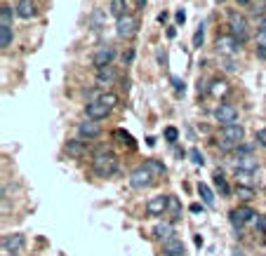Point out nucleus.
<instances>
[{"instance_id": "50", "label": "nucleus", "mask_w": 266, "mask_h": 256, "mask_svg": "<svg viewBox=\"0 0 266 256\" xmlns=\"http://www.w3.org/2000/svg\"><path fill=\"white\" fill-rule=\"evenodd\" d=\"M144 5H146V0H137V7H139V10H141Z\"/></svg>"}, {"instance_id": "47", "label": "nucleus", "mask_w": 266, "mask_h": 256, "mask_svg": "<svg viewBox=\"0 0 266 256\" xmlns=\"http://www.w3.org/2000/svg\"><path fill=\"white\" fill-rule=\"evenodd\" d=\"M235 2H238V5H240V7H247V5H250V2H252V0H235Z\"/></svg>"}, {"instance_id": "19", "label": "nucleus", "mask_w": 266, "mask_h": 256, "mask_svg": "<svg viewBox=\"0 0 266 256\" xmlns=\"http://www.w3.org/2000/svg\"><path fill=\"white\" fill-rule=\"evenodd\" d=\"M231 92V87H229V83L224 80V78H212L210 80V94L214 96V99H222V96H226Z\"/></svg>"}, {"instance_id": "46", "label": "nucleus", "mask_w": 266, "mask_h": 256, "mask_svg": "<svg viewBox=\"0 0 266 256\" xmlns=\"http://www.w3.org/2000/svg\"><path fill=\"white\" fill-rule=\"evenodd\" d=\"M167 17H170L167 12H160V14H158V22H160V24H165V22H167Z\"/></svg>"}, {"instance_id": "22", "label": "nucleus", "mask_w": 266, "mask_h": 256, "mask_svg": "<svg viewBox=\"0 0 266 256\" xmlns=\"http://www.w3.org/2000/svg\"><path fill=\"white\" fill-rule=\"evenodd\" d=\"M167 216H170L172 224L181 221V202L177 195H170V202H167Z\"/></svg>"}, {"instance_id": "39", "label": "nucleus", "mask_w": 266, "mask_h": 256, "mask_svg": "<svg viewBox=\"0 0 266 256\" xmlns=\"http://www.w3.org/2000/svg\"><path fill=\"white\" fill-rule=\"evenodd\" d=\"M252 226H255L259 233H264V235H266V214H259V216L255 219V224H252Z\"/></svg>"}, {"instance_id": "25", "label": "nucleus", "mask_w": 266, "mask_h": 256, "mask_svg": "<svg viewBox=\"0 0 266 256\" xmlns=\"http://www.w3.org/2000/svg\"><path fill=\"white\" fill-rule=\"evenodd\" d=\"M214 186H217V191L222 193V198H231V186H229L226 176L219 170L214 171Z\"/></svg>"}, {"instance_id": "26", "label": "nucleus", "mask_w": 266, "mask_h": 256, "mask_svg": "<svg viewBox=\"0 0 266 256\" xmlns=\"http://www.w3.org/2000/svg\"><path fill=\"white\" fill-rule=\"evenodd\" d=\"M144 167L153 174V176H160V174H165L167 171V167H165V162L158 160V158H149V160L144 162Z\"/></svg>"}, {"instance_id": "32", "label": "nucleus", "mask_w": 266, "mask_h": 256, "mask_svg": "<svg viewBox=\"0 0 266 256\" xmlns=\"http://www.w3.org/2000/svg\"><path fill=\"white\" fill-rule=\"evenodd\" d=\"M257 143H247V141H243L238 148H235V158H245V155H252V150H255Z\"/></svg>"}, {"instance_id": "9", "label": "nucleus", "mask_w": 266, "mask_h": 256, "mask_svg": "<svg viewBox=\"0 0 266 256\" xmlns=\"http://www.w3.org/2000/svg\"><path fill=\"white\" fill-rule=\"evenodd\" d=\"M116 47L113 45H101V47H97V52L92 54V64L95 68H101V66H111L113 64V59H116Z\"/></svg>"}, {"instance_id": "14", "label": "nucleus", "mask_w": 266, "mask_h": 256, "mask_svg": "<svg viewBox=\"0 0 266 256\" xmlns=\"http://www.w3.org/2000/svg\"><path fill=\"white\" fill-rule=\"evenodd\" d=\"M64 153L68 158H73V160H80V158L87 155V143L83 139H68L64 143Z\"/></svg>"}, {"instance_id": "11", "label": "nucleus", "mask_w": 266, "mask_h": 256, "mask_svg": "<svg viewBox=\"0 0 266 256\" xmlns=\"http://www.w3.org/2000/svg\"><path fill=\"white\" fill-rule=\"evenodd\" d=\"M24 245H26V235H22V233L2 235V256L17 254L19 249H24Z\"/></svg>"}, {"instance_id": "13", "label": "nucleus", "mask_w": 266, "mask_h": 256, "mask_svg": "<svg viewBox=\"0 0 266 256\" xmlns=\"http://www.w3.org/2000/svg\"><path fill=\"white\" fill-rule=\"evenodd\" d=\"M235 174H255L259 170V160L255 155H245V158H235L233 160Z\"/></svg>"}, {"instance_id": "42", "label": "nucleus", "mask_w": 266, "mask_h": 256, "mask_svg": "<svg viewBox=\"0 0 266 256\" xmlns=\"http://www.w3.org/2000/svg\"><path fill=\"white\" fill-rule=\"evenodd\" d=\"M132 61H134V50L130 47L128 52L123 54V64H125V66H130V64H132Z\"/></svg>"}, {"instance_id": "52", "label": "nucleus", "mask_w": 266, "mask_h": 256, "mask_svg": "<svg viewBox=\"0 0 266 256\" xmlns=\"http://www.w3.org/2000/svg\"><path fill=\"white\" fill-rule=\"evenodd\" d=\"M10 256H17V254H10Z\"/></svg>"}, {"instance_id": "51", "label": "nucleus", "mask_w": 266, "mask_h": 256, "mask_svg": "<svg viewBox=\"0 0 266 256\" xmlns=\"http://www.w3.org/2000/svg\"><path fill=\"white\" fill-rule=\"evenodd\" d=\"M217 2H224V0H217Z\"/></svg>"}, {"instance_id": "21", "label": "nucleus", "mask_w": 266, "mask_h": 256, "mask_svg": "<svg viewBox=\"0 0 266 256\" xmlns=\"http://www.w3.org/2000/svg\"><path fill=\"white\" fill-rule=\"evenodd\" d=\"M198 195H200V200H202L205 207H210V209H212L214 204H217V200H214V191L207 186V183L198 181Z\"/></svg>"}, {"instance_id": "10", "label": "nucleus", "mask_w": 266, "mask_h": 256, "mask_svg": "<svg viewBox=\"0 0 266 256\" xmlns=\"http://www.w3.org/2000/svg\"><path fill=\"white\" fill-rule=\"evenodd\" d=\"M111 111H113V108L108 106V104H104L101 99H92V101H87L85 115L90 117V120H104V117L111 115Z\"/></svg>"}, {"instance_id": "31", "label": "nucleus", "mask_w": 266, "mask_h": 256, "mask_svg": "<svg viewBox=\"0 0 266 256\" xmlns=\"http://www.w3.org/2000/svg\"><path fill=\"white\" fill-rule=\"evenodd\" d=\"M235 193H238L243 200H252L257 191H255V186H243V183H238V186H235Z\"/></svg>"}, {"instance_id": "7", "label": "nucleus", "mask_w": 266, "mask_h": 256, "mask_svg": "<svg viewBox=\"0 0 266 256\" xmlns=\"http://www.w3.org/2000/svg\"><path fill=\"white\" fill-rule=\"evenodd\" d=\"M156 183V176L151 174L144 165L141 167H137V170H132V174H130V186L134 188V191H144V188H151Z\"/></svg>"}, {"instance_id": "29", "label": "nucleus", "mask_w": 266, "mask_h": 256, "mask_svg": "<svg viewBox=\"0 0 266 256\" xmlns=\"http://www.w3.org/2000/svg\"><path fill=\"white\" fill-rule=\"evenodd\" d=\"M12 38H14V33H12L10 26H0V47L2 50H7L12 45Z\"/></svg>"}, {"instance_id": "45", "label": "nucleus", "mask_w": 266, "mask_h": 256, "mask_svg": "<svg viewBox=\"0 0 266 256\" xmlns=\"http://www.w3.org/2000/svg\"><path fill=\"white\" fill-rule=\"evenodd\" d=\"M255 52H257V57H259V59H266V47H257Z\"/></svg>"}, {"instance_id": "1", "label": "nucleus", "mask_w": 266, "mask_h": 256, "mask_svg": "<svg viewBox=\"0 0 266 256\" xmlns=\"http://www.w3.org/2000/svg\"><path fill=\"white\" fill-rule=\"evenodd\" d=\"M92 171H95L99 179H108L118 174V158L111 153V150L101 148L92 155Z\"/></svg>"}, {"instance_id": "37", "label": "nucleus", "mask_w": 266, "mask_h": 256, "mask_svg": "<svg viewBox=\"0 0 266 256\" xmlns=\"http://www.w3.org/2000/svg\"><path fill=\"white\" fill-rule=\"evenodd\" d=\"M222 64H224V71H226V73H235V71H238L233 57H222Z\"/></svg>"}, {"instance_id": "23", "label": "nucleus", "mask_w": 266, "mask_h": 256, "mask_svg": "<svg viewBox=\"0 0 266 256\" xmlns=\"http://www.w3.org/2000/svg\"><path fill=\"white\" fill-rule=\"evenodd\" d=\"M235 214H238V219H240L245 226H247V224H255V219L259 216V214H257L255 209L250 207V204H240V207H235Z\"/></svg>"}, {"instance_id": "27", "label": "nucleus", "mask_w": 266, "mask_h": 256, "mask_svg": "<svg viewBox=\"0 0 266 256\" xmlns=\"http://www.w3.org/2000/svg\"><path fill=\"white\" fill-rule=\"evenodd\" d=\"M113 139H120V143L123 146H128V148H137V141L132 139V134L130 132H125V129H113V134H111Z\"/></svg>"}, {"instance_id": "49", "label": "nucleus", "mask_w": 266, "mask_h": 256, "mask_svg": "<svg viewBox=\"0 0 266 256\" xmlns=\"http://www.w3.org/2000/svg\"><path fill=\"white\" fill-rule=\"evenodd\" d=\"M259 28H262V31H266V17H262V22H259Z\"/></svg>"}, {"instance_id": "48", "label": "nucleus", "mask_w": 266, "mask_h": 256, "mask_svg": "<svg viewBox=\"0 0 266 256\" xmlns=\"http://www.w3.org/2000/svg\"><path fill=\"white\" fill-rule=\"evenodd\" d=\"M174 35H177V31H174V26H170L167 28V38H174Z\"/></svg>"}, {"instance_id": "34", "label": "nucleus", "mask_w": 266, "mask_h": 256, "mask_svg": "<svg viewBox=\"0 0 266 256\" xmlns=\"http://www.w3.org/2000/svg\"><path fill=\"white\" fill-rule=\"evenodd\" d=\"M189 160H191V165H196V167H202V165H205V158H202V153L198 148L189 150Z\"/></svg>"}, {"instance_id": "43", "label": "nucleus", "mask_w": 266, "mask_h": 256, "mask_svg": "<svg viewBox=\"0 0 266 256\" xmlns=\"http://www.w3.org/2000/svg\"><path fill=\"white\" fill-rule=\"evenodd\" d=\"M174 19H177V24H184V22H186V12L177 10V12H174Z\"/></svg>"}, {"instance_id": "17", "label": "nucleus", "mask_w": 266, "mask_h": 256, "mask_svg": "<svg viewBox=\"0 0 266 256\" xmlns=\"http://www.w3.org/2000/svg\"><path fill=\"white\" fill-rule=\"evenodd\" d=\"M14 10H17V17H19V19H33V17L38 14V5H35L33 0H19Z\"/></svg>"}, {"instance_id": "33", "label": "nucleus", "mask_w": 266, "mask_h": 256, "mask_svg": "<svg viewBox=\"0 0 266 256\" xmlns=\"http://www.w3.org/2000/svg\"><path fill=\"white\" fill-rule=\"evenodd\" d=\"M202 43H205V24H200V26L196 28V33H193V47L200 50Z\"/></svg>"}, {"instance_id": "18", "label": "nucleus", "mask_w": 266, "mask_h": 256, "mask_svg": "<svg viewBox=\"0 0 266 256\" xmlns=\"http://www.w3.org/2000/svg\"><path fill=\"white\" fill-rule=\"evenodd\" d=\"M153 237L160 240V242L174 237V224H172V221H160V224H156L153 226Z\"/></svg>"}, {"instance_id": "15", "label": "nucleus", "mask_w": 266, "mask_h": 256, "mask_svg": "<svg viewBox=\"0 0 266 256\" xmlns=\"http://www.w3.org/2000/svg\"><path fill=\"white\" fill-rule=\"evenodd\" d=\"M118 80V73L113 66H101L97 68V85L99 87H106V85H113Z\"/></svg>"}, {"instance_id": "36", "label": "nucleus", "mask_w": 266, "mask_h": 256, "mask_svg": "<svg viewBox=\"0 0 266 256\" xmlns=\"http://www.w3.org/2000/svg\"><path fill=\"white\" fill-rule=\"evenodd\" d=\"M229 221H231V226H233V230L235 233H240V230H243V221H240V219H238V214H235V209H231V212H229Z\"/></svg>"}, {"instance_id": "2", "label": "nucleus", "mask_w": 266, "mask_h": 256, "mask_svg": "<svg viewBox=\"0 0 266 256\" xmlns=\"http://www.w3.org/2000/svg\"><path fill=\"white\" fill-rule=\"evenodd\" d=\"M219 139H222V148L224 150L238 148V146L245 141V127L240 125V122H235V125H226V127L219 129Z\"/></svg>"}, {"instance_id": "6", "label": "nucleus", "mask_w": 266, "mask_h": 256, "mask_svg": "<svg viewBox=\"0 0 266 256\" xmlns=\"http://www.w3.org/2000/svg\"><path fill=\"white\" fill-rule=\"evenodd\" d=\"M139 31V19L134 14H125V17H120L116 19V35L118 38H134Z\"/></svg>"}, {"instance_id": "44", "label": "nucleus", "mask_w": 266, "mask_h": 256, "mask_svg": "<svg viewBox=\"0 0 266 256\" xmlns=\"http://www.w3.org/2000/svg\"><path fill=\"white\" fill-rule=\"evenodd\" d=\"M202 207H205V204L193 202V204H191V212H193V214H202Z\"/></svg>"}, {"instance_id": "20", "label": "nucleus", "mask_w": 266, "mask_h": 256, "mask_svg": "<svg viewBox=\"0 0 266 256\" xmlns=\"http://www.w3.org/2000/svg\"><path fill=\"white\" fill-rule=\"evenodd\" d=\"M104 24H106V12L101 10V7L92 10V14L87 17V28H92V31H99V28H101Z\"/></svg>"}, {"instance_id": "28", "label": "nucleus", "mask_w": 266, "mask_h": 256, "mask_svg": "<svg viewBox=\"0 0 266 256\" xmlns=\"http://www.w3.org/2000/svg\"><path fill=\"white\" fill-rule=\"evenodd\" d=\"M14 17H17V10H12L10 5H2V10H0V24H2V26H10V28H12Z\"/></svg>"}, {"instance_id": "16", "label": "nucleus", "mask_w": 266, "mask_h": 256, "mask_svg": "<svg viewBox=\"0 0 266 256\" xmlns=\"http://www.w3.org/2000/svg\"><path fill=\"white\" fill-rule=\"evenodd\" d=\"M163 254L165 256H184L186 254V247L181 242L179 237H170L163 242Z\"/></svg>"}, {"instance_id": "35", "label": "nucleus", "mask_w": 266, "mask_h": 256, "mask_svg": "<svg viewBox=\"0 0 266 256\" xmlns=\"http://www.w3.org/2000/svg\"><path fill=\"white\" fill-rule=\"evenodd\" d=\"M170 83H172V87H174V92H177V94H184V92H186V83H184L181 78L170 75Z\"/></svg>"}, {"instance_id": "41", "label": "nucleus", "mask_w": 266, "mask_h": 256, "mask_svg": "<svg viewBox=\"0 0 266 256\" xmlns=\"http://www.w3.org/2000/svg\"><path fill=\"white\" fill-rule=\"evenodd\" d=\"M257 47H266V31H262V28H257Z\"/></svg>"}, {"instance_id": "12", "label": "nucleus", "mask_w": 266, "mask_h": 256, "mask_svg": "<svg viewBox=\"0 0 266 256\" xmlns=\"http://www.w3.org/2000/svg\"><path fill=\"white\" fill-rule=\"evenodd\" d=\"M101 134V127H99V122L97 120H83L80 125H78V139H83V141H92L97 139Z\"/></svg>"}, {"instance_id": "24", "label": "nucleus", "mask_w": 266, "mask_h": 256, "mask_svg": "<svg viewBox=\"0 0 266 256\" xmlns=\"http://www.w3.org/2000/svg\"><path fill=\"white\" fill-rule=\"evenodd\" d=\"M108 14H113L116 19L130 14L128 12V0H111V2H108Z\"/></svg>"}, {"instance_id": "8", "label": "nucleus", "mask_w": 266, "mask_h": 256, "mask_svg": "<svg viewBox=\"0 0 266 256\" xmlns=\"http://www.w3.org/2000/svg\"><path fill=\"white\" fill-rule=\"evenodd\" d=\"M167 202H170V195H153L149 198V202H146V216L151 219H158L163 214H167Z\"/></svg>"}, {"instance_id": "30", "label": "nucleus", "mask_w": 266, "mask_h": 256, "mask_svg": "<svg viewBox=\"0 0 266 256\" xmlns=\"http://www.w3.org/2000/svg\"><path fill=\"white\" fill-rule=\"evenodd\" d=\"M163 139L167 141V143H172V146H174V143H177V141H179V129L177 127H165L163 129Z\"/></svg>"}, {"instance_id": "4", "label": "nucleus", "mask_w": 266, "mask_h": 256, "mask_svg": "<svg viewBox=\"0 0 266 256\" xmlns=\"http://www.w3.org/2000/svg\"><path fill=\"white\" fill-rule=\"evenodd\" d=\"M214 47H217V54H222V57H233V54L240 52L243 43L235 38L233 33H222V35L214 38Z\"/></svg>"}, {"instance_id": "38", "label": "nucleus", "mask_w": 266, "mask_h": 256, "mask_svg": "<svg viewBox=\"0 0 266 256\" xmlns=\"http://www.w3.org/2000/svg\"><path fill=\"white\" fill-rule=\"evenodd\" d=\"M255 143L257 146H262V148H266V127L257 129L255 132Z\"/></svg>"}, {"instance_id": "5", "label": "nucleus", "mask_w": 266, "mask_h": 256, "mask_svg": "<svg viewBox=\"0 0 266 256\" xmlns=\"http://www.w3.org/2000/svg\"><path fill=\"white\" fill-rule=\"evenodd\" d=\"M212 115H214V122L222 125V127L235 125V122H238V108H235L233 104H229V101H222V104H217Z\"/></svg>"}, {"instance_id": "40", "label": "nucleus", "mask_w": 266, "mask_h": 256, "mask_svg": "<svg viewBox=\"0 0 266 256\" xmlns=\"http://www.w3.org/2000/svg\"><path fill=\"white\" fill-rule=\"evenodd\" d=\"M156 57H158V64L163 66V68H167V52H165L163 47H160L158 52H156Z\"/></svg>"}, {"instance_id": "3", "label": "nucleus", "mask_w": 266, "mask_h": 256, "mask_svg": "<svg viewBox=\"0 0 266 256\" xmlns=\"http://www.w3.org/2000/svg\"><path fill=\"white\" fill-rule=\"evenodd\" d=\"M226 22H229V33H233L235 38L245 45V40L250 38V24H247V19H245L240 12L231 10L226 14Z\"/></svg>"}]
</instances>
